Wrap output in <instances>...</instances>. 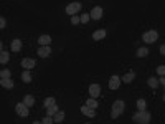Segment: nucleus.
Returning a JSON list of instances; mask_svg holds the SVG:
<instances>
[{
	"mask_svg": "<svg viewBox=\"0 0 165 124\" xmlns=\"http://www.w3.org/2000/svg\"><path fill=\"white\" fill-rule=\"evenodd\" d=\"M22 81H23V83H30V81H32V75H30V70H25V71L22 73Z\"/></svg>",
	"mask_w": 165,
	"mask_h": 124,
	"instance_id": "412c9836",
	"label": "nucleus"
},
{
	"mask_svg": "<svg viewBox=\"0 0 165 124\" xmlns=\"http://www.w3.org/2000/svg\"><path fill=\"white\" fill-rule=\"evenodd\" d=\"M157 73L160 76H165V65H158V66H157Z\"/></svg>",
	"mask_w": 165,
	"mask_h": 124,
	"instance_id": "c756f323",
	"label": "nucleus"
},
{
	"mask_svg": "<svg viewBox=\"0 0 165 124\" xmlns=\"http://www.w3.org/2000/svg\"><path fill=\"white\" fill-rule=\"evenodd\" d=\"M15 111H17V114L22 116V117H27L28 114H30V111H28V106L25 103H18L15 106Z\"/></svg>",
	"mask_w": 165,
	"mask_h": 124,
	"instance_id": "39448f33",
	"label": "nucleus"
},
{
	"mask_svg": "<svg viewBox=\"0 0 165 124\" xmlns=\"http://www.w3.org/2000/svg\"><path fill=\"white\" fill-rule=\"evenodd\" d=\"M71 23H73V25H78V23H81V17L73 15V17H71Z\"/></svg>",
	"mask_w": 165,
	"mask_h": 124,
	"instance_id": "7c9ffc66",
	"label": "nucleus"
},
{
	"mask_svg": "<svg viewBox=\"0 0 165 124\" xmlns=\"http://www.w3.org/2000/svg\"><path fill=\"white\" fill-rule=\"evenodd\" d=\"M147 85H149V86L152 88V90H155V88H157L158 85H160V81H158L157 78H149V80H147Z\"/></svg>",
	"mask_w": 165,
	"mask_h": 124,
	"instance_id": "4be33fe9",
	"label": "nucleus"
},
{
	"mask_svg": "<svg viewBox=\"0 0 165 124\" xmlns=\"http://www.w3.org/2000/svg\"><path fill=\"white\" fill-rule=\"evenodd\" d=\"M10 70H7V68H3L2 71H0V78H10Z\"/></svg>",
	"mask_w": 165,
	"mask_h": 124,
	"instance_id": "bb28decb",
	"label": "nucleus"
},
{
	"mask_svg": "<svg viewBox=\"0 0 165 124\" xmlns=\"http://www.w3.org/2000/svg\"><path fill=\"white\" fill-rule=\"evenodd\" d=\"M23 103H25V104L28 106V108H32V106L35 104V98L32 96V94H27V96L23 98Z\"/></svg>",
	"mask_w": 165,
	"mask_h": 124,
	"instance_id": "6ab92c4d",
	"label": "nucleus"
},
{
	"mask_svg": "<svg viewBox=\"0 0 165 124\" xmlns=\"http://www.w3.org/2000/svg\"><path fill=\"white\" fill-rule=\"evenodd\" d=\"M8 60H10V55H8L5 50H2V51H0V63H2V65H7Z\"/></svg>",
	"mask_w": 165,
	"mask_h": 124,
	"instance_id": "a211bd4d",
	"label": "nucleus"
},
{
	"mask_svg": "<svg viewBox=\"0 0 165 124\" xmlns=\"http://www.w3.org/2000/svg\"><path fill=\"white\" fill-rule=\"evenodd\" d=\"M89 15H91L92 20H99V18L102 17V8H101V7H94V8L91 10Z\"/></svg>",
	"mask_w": 165,
	"mask_h": 124,
	"instance_id": "9b49d317",
	"label": "nucleus"
},
{
	"mask_svg": "<svg viewBox=\"0 0 165 124\" xmlns=\"http://www.w3.org/2000/svg\"><path fill=\"white\" fill-rule=\"evenodd\" d=\"M158 81H160V85H163V86H165V76H162V78L158 80Z\"/></svg>",
	"mask_w": 165,
	"mask_h": 124,
	"instance_id": "72a5a7b5",
	"label": "nucleus"
},
{
	"mask_svg": "<svg viewBox=\"0 0 165 124\" xmlns=\"http://www.w3.org/2000/svg\"><path fill=\"white\" fill-rule=\"evenodd\" d=\"M106 30H96L92 33V40H96V41H99V40H104L106 38Z\"/></svg>",
	"mask_w": 165,
	"mask_h": 124,
	"instance_id": "ddd939ff",
	"label": "nucleus"
},
{
	"mask_svg": "<svg viewBox=\"0 0 165 124\" xmlns=\"http://www.w3.org/2000/svg\"><path fill=\"white\" fill-rule=\"evenodd\" d=\"M10 48H12V51L18 53V51L22 50V40H20V38H15V40H12V45H10Z\"/></svg>",
	"mask_w": 165,
	"mask_h": 124,
	"instance_id": "f8f14e48",
	"label": "nucleus"
},
{
	"mask_svg": "<svg viewBox=\"0 0 165 124\" xmlns=\"http://www.w3.org/2000/svg\"><path fill=\"white\" fill-rule=\"evenodd\" d=\"M89 94L91 98H99L101 96V85H98V83H92V85H89Z\"/></svg>",
	"mask_w": 165,
	"mask_h": 124,
	"instance_id": "423d86ee",
	"label": "nucleus"
},
{
	"mask_svg": "<svg viewBox=\"0 0 165 124\" xmlns=\"http://www.w3.org/2000/svg\"><path fill=\"white\" fill-rule=\"evenodd\" d=\"M124 109H126V104H124L122 99H117V101H114L112 104V109H111V117L112 119H117L122 113H124Z\"/></svg>",
	"mask_w": 165,
	"mask_h": 124,
	"instance_id": "f257e3e1",
	"label": "nucleus"
},
{
	"mask_svg": "<svg viewBox=\"0 0 165 124\" xmlns=\"http://www.w3.org/2000/svg\"><path fill=\"white\" fill-rule=\"evenodd\" d=\"M0 85H2L3 88H7V90H12V88H13V81H12L10 78H2L0 80Z\"/></svg>",
	"mask_w": 165,
	"mask_h": 124,
	"instance_id": "f3484780",
	"label": "nucleus"
},
{
	"mask_svg": "<svg viewBox=\"0 0 165 124\" xmlns=\"http://www.w3.org/2000/svg\"><path fill=\"white\" fill-rule=\"evenodd\" d=\"M58 111H60V109H58V106H56V103H55V104H53V106H50V108H46V113H48L50 116H55V114L58 113Z\"/></svg>",
	"mask_w": 165,
	"mask_h": 124,
	"instance_id": "5701e85b",
	"label": "nucleus"
},
{
	"mask_svg": "<svg viewBox=\"0 0 165 124\" xmlns=\"http://www.w3.org/2000/svg\"><path fill=\"white\" fill-rule=\"evenodd\" d=\"M81 113L84 114V116H88V117H96V109H94V108H89L88 104L81 106Z\"/></svg>",
	"mask_w": 165,
	"mask_h": 124,
	"instance_id": "1a4fd4ad",
	"label": "nucleus"
},
{
	"mask_svg": "<svg viewBox=\"0 0 165 124\" xmlns=\"http://www.w3.org/2000/svg\"><path fill=\"white\" fill-rule=\"evenodd\" d=\"M132 121L134 122H139V124H149L150 122V113L149 111H139L132 116Z\"/></svg>",
	"mask_w": 165,
	"mask_h": 124,
	"instance_id": "f03ea898",
	"label": "nucleus"
},
{
	"mask_svg": "<svg viewBox=\"0 0 165 124\" xmlns=\"http://www.w3.org/2000/svg\"><path fill=\"white\" fill-rule=\"evenodd\" d=\"M22 66L25 70H33L35 66H37V63H35L33 58H23V60H22Z\"/></svg>",
	"mask_w": 165,
	"mask_h": 124,
	"instance_id": "9d476101",
	"label": "nucleus"
},
{
	"mask_svg": "<svg viewBox=\"0 0 165 124\" xmlns=\"http://www.w3.org/2000/svg\"><path fill=\"white\" fill-rule=\"evenodd\" d=\"M135 104H137V108H139V111H144L145 109V99L144 98H140V99H137V103H135Z\"/></svg>",
	"mask_w": 165,
	"mask_h": 124,
	"instance_id": "393cba45",
	"label": "nucleus"
},
{
	"mask_svg": "<svg viewBox=\"0 0 165 124\" xmlns=\"http://www.w3.org/2000/svg\"><path fill=\"white\" fill-rule=\"evenodd\" d=\"M160 55H163V56H165V43L160 46Z\"/></svg>",
	"mask_w": 165,
	"mask_h": 124,
	"instance_id": "473e14b6",
	"label": "nucleus"
},
{
	"mask_svg": "<svg viewBox=\"0 0 165 124\" xmlns=\"http://www.w3.org/2000/svg\"><path fill=\"white\" fill-rule=\"evenodd\" d=\"M53 119H55V122H58V124L63 122L64 121V111H58V113L53 116Z\"/></svg>",
	"mask_w": 165,
	"mask_h": 124,
	"instance_id": "aec40b11",
	"label": "nucleus"
},
{
	"mask_svg": "<svg viewBox=\"0 0 165 124\" xmlns=\"http://www.w3.org/2000/svg\"><path fill=\"white\" fill-rule=\"evenodd\" d=\"M86 104L89 106V108H94V109L98 108V101H96V98H89V99L86 101Z\"/></svg>",
	"mask_w": 165,
	"mask_h": 124,
	"instance_id": "a878e982",
	"label": "nucleus"
},
{
	"mask_svg": "<svg viewBox=\"0 0 165 124\" xmlns=\"http://www.w3.org/2000/svg\"><path fill=\"white\" fill-rule=\"evenodd\" d=\"M158 38V32L157 30H149V32H144L142 33V41L147 45H150V43H155Z\"/></svg>",
	"mask_w": 165,
	"mask_h": 124,
	"instance_id": "7ed1b4c3",
	"label": "nucleus"
},
{
	"mask_svg": "<svg viewBox=\"0 0 165 124\" xmlns=\"http://www.w3.org/2000/svg\"><path fill=\"white\" fill-rule=\"evenodd\" d=\"M121 83H122V80L119 78V76L112 75V76H111V80H109V88H111V90H117V88L121 86Z\"/></svg>",
	"mask_w": 165,
	"mask_h": 124,
	"instance_id": "0eeeda50",
	"label": "nucleus"
},
{
	"mask_svg": "<svg viewBox=\"0 0 165 124\" xmlns=\"http://www.w3.org/2000/svg\"><path fill=\"white\" fill-rule=\"evenodd\" d=\"M41 122L43 124H51V122H55V119H53V116H46V117H43V119H41Z\"/></svg>",
	"mask_w": 165,
	"mask_h": 124,
	"instance_id": "cd10ccee",
	"label": "nucleus"
},
{
	"mask_svg": "<svg viewBox=\"0 0 165 124\" xmlns=\"http://www.w3.org/2000/svg\"><path fill=\"white\" fill-rule=\"evenodd\" d=\"M5 27H7V22H5L3 17H0V28H5Z\"/></svg>",
	"mask_w": 165,
	"mask_h": 124,
	"instance_id": "2f4dec72",
	"label": "nucleus"
},
{
	"mask_svg": "<svg viewBox=\"0 0 165 124\" xmlns=\"http://www.w3.org/2000/svg\"><path fill=\"white\" fill-rule=\"evenodd\" d=\"M163 101H165V94H163Z\"/></svg>",
	"mask_w": 165,
	"mask_h": 124,
	"instance_id": "f704fd0d",
	"label": "nucleus"
},
{
	"mask_svg": "<svg viewBox=\"0 0 165 124\" xmlns=\"http://www.w3.org/2000/svg\"><path fill=\"white\" fill-rule=\"evenodd\" d=\"M38 43H40V46L50 45L51 43V37H50V35H41V37L38 38Z\"/></svg>",
	"mask_w": 165,
	"mask_h": 124,
	"instance_id": "2eb2a0df",
	"label": "nucleus"
},
{
	"mask_svg": "<svg viewBox=\"0 0 165 124\" xmlns=\"http://www.w3.org/2000/svg\"><path fill=\"white\" fill-rule=\"evenodd\" d=\"M55 103H56V99H55V98H45L43 106H45V108H50V106H53Z\"/></svg>",
	"mask_w": 165,
	"mask_h": 124,
	"instance_id": "b1692460",
	"label": "nucleus"
},
{
	"mask_svg": "<svg viewBox=\"0 0 165 124\" xmlns=\"http://www.w3.org/2000/svg\"><path fill=\"white\" fill-rule=\"evenodd\" d=\"M37 53H38V56H40V58H48V56L51 55V48H50V45L40 46Z\"/></svg>",
	"mask_w": 165,
	"mask_h": 124,
	"instance_id": "6e6552de",
	"label": "nucleus"
},
{
	"mask_svg": "<svg viewBox=\"0 0 165 124\" xmlns=\"http://www.w3.org/2000/svg\"><path fill=\"white\" fill-rule=\"evenodd\" d=\"M134 78H135V73H134V71H129L127 75H124L121 80H122V83H126V85H129V83H132V81H134Z\"/></svg>",
	"mask_w": 165,
	"mask_h": 124,
	"instance_id": "4468645a",
	"label": "nucleus"
},
{
	"mask_svg": "<svg viewBox=\"0 0 165 124\" xmlns=\"http://www.w3.org/2000/svg\"><path fill=\"white\" fill-rule=\"evenodd\" d=\"M147 55H149V48H147V46H140V48L135 51V56L137 58H145Z\"/></svg>",
	"mask_w": 165,
	"mask_h": 124,
	"instance_id": "dca6fc26",
	"label": "nucleus"
},
{
	"mask_svg": "<svg viewBox=\"0 0 165 124\" xmlns=\"http://www.w3.org/2000/svg\"><path fill=\"white\" fill-rule=\"evenodd\" d=\"M79 10H81V3H79V2H73V3H68V5H66V13H68L69 17L76 15Z\"/></svg>",
	"mask_w": 165,
	"mask_h": 124,
	"instance_id": "20e7f679",
	"label": "nucleus"
},
{
	"mask_svg": "<svg viewBox=\"0 0 165 124\" xmlns=\"http://www.w3.org/2000/svg\"><path fill=\"white\" fill-rule=\"evenodd\" d=\"M89 18H91L89 13H82V15H81V23H84V25H86V23L89 22Z\"/></svg>",
	"mask_w": 165,
	"mask_h": 124,
	"instance_id": "c85d7f7f",
	"label": "nucleus"
}]
</instances>
